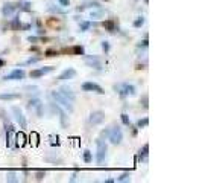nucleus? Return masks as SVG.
<instances>
[{"label": "nucleus", "instance_id": "obj_19", "mask_svg": "<svg viewBox=\"0 0 202 183\" xmlns=\"http://www.w3.org/2000/svg\"><path fill=\"white\" fill-rule=\"evenodd\" d=\"M144 25V17L143 15H140V17H137L135 20H134V28H141Z\"/></svg>", "mask_w": 202, "mask_h": 183}, {"label": "nucleus", "instance_id": "obj_32", "mask_svg": "<svg viewBox=\"0 0 202 183\" xmlns=\"http://www.w3.org/2000/svg\"><path fill=\"white\" fill-rule=\"evenodd\" d=\"M38 61H40V58L35 57V58H29L28 61H25V64H34V63H38Z\"/></svg>", "mask_w": 202, "mask_h": 183}, {"label": "nucleus", "instance_id": "obj_20", "mask_svg": "<svg viewBox=\"0 0 202 183\" xmlns=\"http://www.w3.org/2000/svg\"><path fill=\"white\" fill-rule=\"evenodd\" d=\"M103 26H105V28H106L109 32H114V31H116V26H114V21H113V20H108V21H105V23H103Z\"/></svg>", "mask_w": 202, "mask_h": 183}, {"label": "nucleus", "instance_id": "obj_21", "mask_svg": "<svg viewBox=\"0 0 202 183\" xmlns=\"http://www.w3.org/2000/svg\"><path fill=\"white\" fill-rule=\"evenodd\" d=\"M103 9H99V11H91L90 12V17L91 18H100V17H103Z\"/></svg>", "mask_w": 202, "mask_h": 183}, {"label": "nucleus", "instance_id": "obj_15", "mask_svg": "<svg viewBox=\"0 0 202 183\" xmlns=\"http://www.w3.org/2000/svg\"><path fill=\"white\" fill-rule=\"evenodd\" d=\"M15 9H17V6H15L14 3L8 2V3H5V5H3L2 12H3V15H5V17H9V15H12V14L15 12Z\"/></svg>", "mask_w": 202, "mask_h": 183}, {"label": "nucleus", "instance_id": "obj_33", "mask_svg": "<svg viewBox=\"0 0 202 183\" xmlns=\"http://www.w3.org/2000/svg\"><path fill=\"white\" fill-rule=\"evenodd\" d=\"M59 2V5H62V6H69L70 5V0H58Z\"/></svg>", "mask_w": 202, "mask_h": 183}, {"label": "nucleus", "instance_id": "obj_1", "mask_svg": "<svg viewBox=\"0 0 202 183\" xmlns=\"http://www.w3.org/2000/svg\"><path fill=\"white\" fill-rule=\"evenodd\" d=\"M50 98L55 101V104H59L61 107H64L69 113H72L73 111V102H70L69 99H67L65 96H62L58 90H53V92H50Z\"/></svg>", "mask_w": 202, "mask_h": 183}, {"label": "nucleus", "instance_id": "obj_5", "mask_svg": "<svg viewBox=\"0 0 202 183\" xmlns=\"http://www.w3.org/2000/svg\"><path fill=\"white\" fill-rule=\"evenodd\" d=\"M12 114H14V118L17 121V124L20 125V128H28V121H26V116L23 114V111H21L18 107H12Z\"/></svg>", "mask_w": 202, "mask_h": 183}, {"label": "nucleus", "instance_id": "obj_14", "mask_svg": "<svg viewBox=\"0 0 202 183\" xmlns=\"http://www.w3.org/2000/svg\"><path fill=\"white\" fill-rule=\"evenodd\" d=\"M75 76H76V70L72 69V67H69V69H65V70L59 75V81H67V79H72Z\"/></svg>", "mask_w": 202, "mask_h": 183}, {"label": "nucleus", "instance_id": "obj_34", "mask_svg": "<svg viewBox=\"0 0 202 183\" xmlns=\"http://www.w3.org/2000/svg\"><path fill=\"white\" fill-rule=\"evenodd\" d=\"M55 55H58V52H53V51H47L46 52V57H55Z\"/></svg>", "mask_w": 202, "mask_h": 183}, {"label": "nucleus", "instance_id": "obj_10", "mask_svg": "<svg viewBox=\"0 0 202 183\" xmlns=\"http://www.w3.org/2000/svg\"><path fill=\"white\" fill-rule=\"evenodd\" d=\"M53 66H47V67H41V69H37V70H32L31 72V78H40V76H44L50 72H53Z\"/></svg>", "mask_w": 202, "mask_h": 183}, {"label": "nucleus", "instance_id": "obj_27", "mask_svg": "<svg viewBox=\"0 0 202 183\" xmlns=\"http://www.w3.org/2000/svg\"><path fill=\"white\" fill-rule=\"evenodd\" d=\"M131 180V175H129V172H125V174H122L119 178H117V181H129Z\"/></svg>", "mask_w": 202, "mask_h": 183}, {"label": "nucleus", "instance_id": "obj_24", "mask_svg": "<svg viewBox=\"0 0 202 183\" xmlns=\"http://www.w3.org/2000/svg\"><path fill=\"white\" fill-rule=\"evenodd\" d=\"M79 28H81V32H85V31H88L90 28H91V23L90 21H82Z\"/></svg>", "mask_w": 202, "mask_h": 183}, {"label": "nucleus", "instance_id": "obj_26", "mask_svg": "<svg viewBox=\"0 0 202 183\" xmlns=\"http://www.w3.org/2000/svg\"><path fill=\"white\" fill-rule=\"evenodd\" d=\"M147 124H149V119H147V118H143V119H140V121L137 122V128H143V127H147Z\"/></svg>", "mask_w": 202, "mask_h": 183}, {"label": "nucleus", "instance_id": "obj_6", "mask_svg": "<svg viewBox=\"0 0 202 183\" xmlns=\"http://www.w3.org/2000/svg\"><path fill=\"white\" fill-rule=\"evenodd\" d=\"M25 76H26V73H25L23 69H14L11 73L3 76V79L5 81H17V79H23Z\"/></svg>", "mask_w": 202, "mask_h": 183}, {"label": "nucleus", "instance_id": "obj_25", "mask_svg": "<svg viewBox=\"0 0 202 183\" xmlns=\"http://www.w3.org/2000/svg\"><path fill=\"white\" fill-rule=\"evenodd\" d=\"M18 5H21V11H25V12H29L31 11V3L29 2H21V3H18Z\"/></svg>", "mask_w": 202, "mask_h": 183}, {"label": "nucleus", "instance_id": "obj_4", "mask_svg": "<svg viewBox=\"0 0 202 183\" xmlns=\"http://www.w3.org/2000/svg\"><path fill=\"white\" fill-rule=\"evenodd\" d=\"M123 141V133H122V128L120 127H113L109 131V142L113 145H119L122 144Z\"/></svg>", "mask_w": 202, "mask_h": 183}, {"label": "nucleus", "instance_id": "obj_17", "mask_svg": "<svg viewBox=\"0 0 202 183\" xmlns=\"http://www.w3.org/2000/svg\"><path fill=\"white\" fill-rule=\"evenodd\" d=\"M147 151H149V145L146 144V145L138 151V160H141V162H147Z\"/></svg>", "mask_w": 202, "mask_h": 183}, {"label": "nucleus", "instance_id": "obj_22", "mask_svg": "<svg viewBox=\"0 0 202 183\" xmlns=\"http://www.w3.org/2000/svg\"><path fill=\"white\" fill-rule=\"evenodd\" d=\"M50 12H53V14H64V9H61V8H58V6H55V5H49V8H47Z\"/></svg>", "mask_w": 202, "mask_h": 183}, {"label": "nucleus", "instance_id": "obj_12", "mask_svg": "<svg viewBox=\"0 0 202 183\" xmlns=\"http://www.w3.org/2000/svg\"><path fill=\"white\" fill-rule=\"evenodd\" d=\"M82 88H84L85 92H96V93H99V95L105 93L103 88H102L99 84H96V82H84V84H82Z\"/></svg>", "mask_w": 202, "mask_h": 183}, {"label": "nucleus", "instance_id": "obj_37", "mask_svg": "<svg viewBox=\"0 0 202 183\" xmlns=\"http://www.w3.org/2000/svg\"><path fill=\"white\" fill-rule=\"evenodd\" d=\"M76 177H78V174H76V172H75V174H73V175H72V181H75V180H76Z\"/></svg>", "mask_w": 202, "mask_h": 183}, {"label": "nucleus", "instance_id": "obj_8", "mask_svg": "<svg viewBox=\"0 0 202 183\" xmlns=\"http://www.w3.org/2000/svg\"><path fill=\"white\" fill-rule=\"evenodd\" d=\"M28 107H29L31 110H35L37 116H43V102H41V99H38V98L31 99L29 104H28Z\"/></svg>", "mask_w": 202, "mask_h": 183}, {"label": "nucleus", "instance_id": "obj_29", "mask_svg": "<svg viewBox=\"0 0 202 183\" xmlns=\"http://www.w3.org/2000/svg\"><path fill=\"white\" fill-rule=\"evenodd\" d=\"M73 52L78 54V55H82V54H84V49L81 48V46H76V48H73Z\"/></svg>", "mask_w": 202, "mask_h": 183}, {"label": "nucleus", "instance_id": "obj_31", "mask_svg": "<svg viewBox=\"0 0 202 183\" xmlns=\"http://www.w3.org/2000/svg\"><path fill=\"white\" fill-rule=\"evenodd\" d=\"M18 26H20V20H18V17H15V18H14V21H12V28H14V29H17Z\"/></svg>", "mask_w": 202, "mask_h": 183}, {"label": "nucleus", "instance_id": "obj_16", "mask_svg": "<svg viewBox=\"0 0 202 183\" xmlns=\"http://www.w3.org/2000/svg\"><path fill=\"white\" fill-rule=\"evenodd\" d=\"M21 95L20 93H0V99L2 101H14V99H20Z\"/></svg>", "mask_w": 202, "mask_h": 183}, {"label": "nucleus", "instance_id": "obj_11", "mask_svg": "<svg viewBox=\"0 0 202 183\" xmlns=\"http://www.w3.org/2000/svg\"><path fill=\"white\" fill-rule=\"evenodd\" d=\"M58 92H59V93H61L62 96H65V98L69 99L70 102H75V101H76V95H75V92H73L70 87H67V85H62V87H61Z\"/></svg>", "mask_w": 202, "mask_h": 183}, {"label": "nucleus", "instance_id": "obj_30", "mask_svg": "<svg viewBox=\"0 0 202 183\" xmlns=\"http://www.w3.org/2000/svg\"><path fill=\"white\" fill-rule=\"evenodd\" d=\"M102 49L105 52H109V43L108 41H102Z\"/></svg>", "mask_w": 202, "mask_h": 183}, {"label": "nucleus", "instance_id": "obj_28", "mask_svg": "<svg viewBox=\"0 0 202 183\" xmlns=\"http://www.w3.org/2000/svg\"><path fill=\"white\" fill-rule=\"evenodd\" d=\"M122 122H123L125 125H129V124H131V122H129V116H128L126 113H123V114H122Z\"/></svg>", "mask_w": 202, "mask_h": 183}, {"label": "nucleus", "instance_id": "obj_36", "mask_svg": "<svg viewBox=\"0 0 202 183\" xmlns=\"http://www.w3.org/2000/svg\"><path fill=\"white\" fill-rule=\"evenodd\" d=\"M140 46H143V48H147V40H143ZM140 46H138V48H140Z\"/></svg>", "mask_w": 202, "mask_h": 183}, {"label": "nucleus", "instance_id": "obj_13", "mask_svg": "<svg viewBox=\"0 0 202 183\" xmlns=\"http://www.w3.org/2000/svg\"><path fill=\"white\" fill-rule=\"evenodd\" d=\"M52 107H53V110H56L58 113H59V119H61V125L62 127H67V124H69V121H67V118H69V116H67V113L59 107V105H56L55 102L52 104Z\"/></svg>", "mask_w": 202, "mask_h": 183}, {"label": "nucleus", "instance_id": "obj_35", "mask_svg": "<svg viewBox=\"0 0 202 183\" xmlns=\"http://www.w3.org/2000/svg\"><path fill=\"white\" fill-rule=\"evenodd\" d=\"M43 177H44V172H38L37 174V180H43Z\"/></svg>", "mask_w": 202, "mask_h": 183}, {"label": "nucleus", "instance_id": "obj_18", "mask_svg": "<svg viewBox=\"0 0 202 183\" xmlns=\"http://www.w3.org/2000/svg\"><path fill=\"white\" fill-rule=\"evenodd\" d=\"M20 178H18V175H17V172H14V171H9L8 174H6V181H12V183H17Z\"/></svg>", "mask_w": 202, "mask_h": 183}, {"label": "nucleus", "instance_id": "obj_23", "mask_svg": "<svg viewBox=\"0 0 202 183\" xmlns=\"http://www.w3.org/2000/svg\"><path fill=\"white\" fill-rule=\"evenodd\" d=\"M84 160H85V163H90V162H91V160H93L91 151H88V150L84 151Z\"/></svg>", "mask_w": 202, "mask_h": 183}, {"label": "nucleus", "instance_id": "obj_38", "mask_svg": "<svg viewBox=\"0 0 202 183\" xmlns=\"http://www.w3.org/2000/svg\"><path fill=\"white\" fill-rule=\"evenodd\" d=\"M3 64H5V61H3V60H0V67H2Z\"/></svg>", "mask_w": 202, "mask_h": 183}, {"label": "nucleus", "instance_id": "obj_2", "mask_svg": "<svg viewBox=\"0 0 202 183\" xmlns=\"http://www.w3.org/2000/svg\"><path fill=\"white\" fill-rule=\"evenodd\" d=\"M96 145H97V153H96V162L99 165H102L106 159V153H108V147H106V142L103 139H97L96 141Z\"/></svg>", "mask_w": 202, "mask_h": 183}, {"label": "nucleus", "instance_id": "obj_7", "mask_svg": "<svg viewBox=\"0 0 202 183\" xmlns=\"http://www.w3.org/2000/svg\"><path fill=\"white\" fill-rule=\"evenodd\" d=\"M84 60H85V64L88 67H94V69H97V70L102 69V61L97 57H94V55H85Z\"/></svg>", "mask_w": 202, "mask_h": 183}, {"label": "nucleus", "instance_id": "obj_3", "mask_svg": "<svg viewBox=\"0 0 202 183\" xmlns=\"http://www.w3.org/2000/svg\"><path fill=\"white\" fill-rule=\"evenodd\" d=\"M114 88L120 93L122 98H125V96H134V95H135V87H134L132 84H128V82L117 84V85H114Z\"/></svg>", "mask_w": 202, "mask_h": 183}, {"label": "nucleus", "instance_id": "obj_9", "mask_svg": "<svg viewBox=\"0 0 202 183\" xmlns=\"http://www.w3.org/2000/svg\"><path fill=\"white\" fill-rule=\"evenodd\" d=\"M105 121V113L97 110V111H93L91 114H90V122H91L93 125H99Z\"/></svg>", "mask_w": 202, "mask_h": 183}]
</instances>
